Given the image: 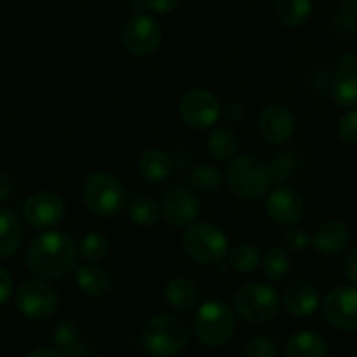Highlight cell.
<instances>
[{"label": "cell", "instance_id": "obj_35", "mask_svg": "<svg viewBox=\"0 0 357 357\" xmlns=\"http://www.w3.org/2000/svg\"><path fill=\"white\" fill-rule=\"evenodd\" d=\"M284 249L287 252H303L305 249H308V245L312 243V238L308 236V233L305 229L293 228L289 231L284 233L282 236Z\"/></svg>", "mask_w": 357, "mask_h": 357}, {"label": "cell", "instance_id": "obj_5", "mask_svg": "<svg viewBox=\"0 0 357 357\" xmlns=\"http://www.w3.org/2000/svg\"><path fill=\"white\" fill-rule=\"evenodd\" d=\"M226 183L236 197L243 200H257L272 186L268 167L250 154H242L229 161L226 168Z\"/></svg>", "mask_w": 357, "mask_h": 357}, {"label": "cell", "instance_id": "obj_8", "mask_svg": "<svg viewBox=\"0 0 357 357\" xmlns=\"http://www.w3.org/2000/svg\"><path fill=\"white\" fill-rule=\"evenodd\" d=\"M20 314L32 321H46L56 312L58 294L44 280H26L18 287L15 296Z\"/></svg>", "mask_w": 357, "mask_h": 357}, {"label": "cell", "instance_id": "obj_20", "mask_svg": "<svg viewBox=\"0 0 357 357\" xmlns=\"http://www.w3.org/2000/svg\"><path fill=\"white\" fill-rule=\"evenodd\" d=\"M163 296L168 307L174 308L175 312H190L193 310L198 300L197 284L184 275L174 277L165 286Z\"/></svg>", "mask_w": 357, "mask_h": 357}, {"label": "cell", "instance_id": "obj_22", "mask_svg": "<svg viewBox=\"0 0 357 357\" xmlns=\"http://www.w3.org/2000/svg\"><path fill=\"white\" fill-rule=\"evenodd\" d=\"M51 342L58 352L65 357H84L88 354V347L82 340L77 326L70 321H61L54 326L51 333Z\"/></svg>", "mask_w": 357, "mask_h": 357}, {"label": "cell", "instance_id": "obj_7", "mask_svg": "<svg viewBox=\"0 0 357 357\" xmlns=\"http://www.w3.org/2000/svg\"><path fill=\"white\" fill-rule=\"evenodd\" d=\"M183 249L200 264H218L228 254L225 231L211 222H193L183 235Z\"/></svg>", "mask_w": 357, "mask_h": 357}, {"label": "cell", "instance_id": "obj_19", "mask_svg": "<svg viewBox=\"0 0 357 357\" xmlns=\"http://www.w3.org/2000/svg\"><path fill=\"white\" fill-rule=\"evenodd\" d=\"M75 284L82 293L89 294L93 298H102L111 293L112 280L107 270L95 263L82 264L75 270Z\"/></svg>", "mask_w": 357, "mask_h": 357}, {"label": "cell", "instance_id": "obj_37", "mask_svg": "<svg viewBox=\"0 0 357 357\" xmlns=\"http://www.w3.org/2000/svg\"><path fill=\"white\" fill-rule=\"evenodd\" d=\"M15 293V280L4 266H0V305L8 303Z\"/></svg>", "mask_w": 357, "mask_h": 357}, {"label": "cell", "instance_id": "obj_25", "mask_svg": "<svg viewBox=\"0 0 357 357\" xmlns=\"http://www.w3.org/2000/svg\"><path fill=\"white\" fill-rule=\"evenodd\" d=\"M172 168H174V161L161 149H147L139 160L140 174L151 183H161L172 174Z\"/></svg>", "mask_w": 357, "mask_h": 357}, {"label": "cell", "instance_id": "obj_40", "mask_svg": "<svg viewBox=\"0 0 357 357\" xmlns=\"http://www.w3.org/2000/svg\"><path fill=\"white\" fill-rule=\"evenodd\" d=\"M15 191V184H13L11 175L6 172H0V202L8 200Z\"/></svg>", "mask_w": 357, "mask_h": 357}, {"label": "cell", "instance_id": "obj_2", "mask_svg": "<svg viewBox=\"0 0 357 357\" xmlns=\"http://www.w3.org/2000/svg\"><path fill=\"white\" fill-rule=\"evenodd\" d=\"M142 347L153 357H172L183 352L191 340V329L177 315L161 314L151 317L140 333Z\"/></svg>", "mask_w": 357, "mask_h": 357}, {"label": "cell", "instance_id": "obj_43", "mask_svg": "<svg viewBox=\"0 0 357 357\" xmlns=\"http://www.w3.org/2000/svg\"><path fill=\"white\" fill-rule=\"evenodd\" d=\"M342 4H350V2H357V0H338Z\"/></svg>", "mask_w": 357, "mask_h": 357}, {"label": "cell", "instance_id": "obj_42", "mask_svg": "<svg viewBox=\"0 0 357 357\" xmlns=\"http://www.w3.org/2000/svg\"><path fill=\"white\" fill-rule=\"evenodd\" d=\"M25 357H65L63 354L58 352L56 349H36L26 354Z\"/></svg>", "mask_w": 357, "mask_h": 357}, {"label": "cell", "instance_id": "obj_1", "mask_svg": "<svg viewBox=\"0 0 357 357\" xmlns=\"http://www.w3.org/2000/svg\"><path fill=\"white\" fill-rule=\"evenodd\" d=\"M79 256L74 238L61 231H44L30 240L25 263L30 273L43 280L61 279L67 275Z\"/></svg>", "mask_w": 357, "mask_h": 357}, {"label": "cell", "instance_id": "obj_15", "mask_svg": "<svg viewBox=\"0 0 357 357\" xmlns=\"http://www.w3.org/2000/svg\"><path fill=\"white\" fill-rule=\"evenodd\" d=\"M266 212L277 225H296L305 215V202L293 188H275L266 198Z\"/></svg>", "mask_w": 357, "mask_h": 357}, {"label": "cell", "instance_id": "obj_30", "mask_svg": "<svg viewBox=\"0 0 357 357\" xmlns=\"http://www.w3.org/2000/svg\"><path fill=\"white\" fill-rule=\"evenodd\" d=\"M261 264V252L250 243H240L229 252V266L238 273H252Z\"/></svg>", "mask_w": 357, "mask_h": 357}, {"label": "cell", "instance_id": "obj_10", "mask_svg": "<svg viewBox=\"0 0 357 357\" xmlns=\"http://www.w3.org/2000/svg\"><path fill=\"white\" fill-rule=\"evenodd\" d=\"M163 32L153 16L135 15L126 22L121 30L123 46L133 56H151L160 47Z\"/></svg>", "mask_w": 357, "mask_h": 357}, {"label": "cell", "instance_id": "obj_9", "mask_svg": "<svg viewBox=\"0 0 357 357\" xmlns=\"http://www.w3.org/2000/svg\"><path fill=\"white\" fill-rule=\"evenodd\" d=\"M178 114L190 128L207 130L218 123L221 104L208 89H190L178 102Z\"/></svg>", "mask_w": 357, "mask_h": 357}, {"label": "cell", "instance_id": "obj_38", "mask_svg": "<svg viewBox=\"0 0 357 357\" xmlns=\"http://www.w3.org/2000/svg\"><path fill=\"white\" fill-rule=\"evenodd\" d=\"M146 2L147 8L156 15H168L181 4V0H146Z\"/></svg>", "mask_w": 357, "mask_h": 357}, {"label": "cell", "instance_id": "obj_34", "mask_svg": "<svg viewBox=\"0 0 357 357\" xmlns=\"http://www.w3.org/2000/svg\"><path fill=\"white\" fill-rule=\"evenodd\" d=\"M243 357H277V345L270 336H254L245 345Z\"/></svg>", "mask_w": 357, "mask_h": 357}, {"label": "cell", "instance_id": "obj_16", "mask_svg": "<svg viewBox=\"0 0 357 357\" xmlns=\"http://www.w3.org/2000/svg\"><path fill=\"white\" fill-rule=\"evenodd\" d=\"M331 95L338 107H357V54L349 53L338 61Z\"/></svg>", "mask_w": 357, "mask_h": 357}, {"label": "cell", "instance_id": "obj_39", "mask_svg": "<svg viewBox=\"0 0 357 357\" xmlns=\"http://www.w3.org/2000/svg\"><path fill=\"white\" fill-rule=\"evenodd\" d=\"M345 275L347 279L357 286V249L350 250L345 259Z\"/></svg>", "mask_w": 357, "mask_h": 357}, {"label": "cell", "instance_id": "obj_14", "mask_svg": "<svg viewBox=\"0 0 357 357\" xmlns=\"http://www.w3.org/2000/svg\"><path fill=\"white\" fill-rule=\"evenodd\" d=\"M257 130L261 137L270 144H286L296 130L293 112L284 105L272 104L261 111L257 118Z\"/></svg>", "mask_w": 357, "mask_h": 357}, {"label": "cell", "instance_id": "obj_21", "mask_svg": "<svg viewBox=\"0 0 357 357\" xmlns=\"http://www.w3.org/2000/svg\"><path fill=\"white\" fill-rule=\"evenodd\" d=\"M25 229L18 215L8 208H0V259L15 256L23 243Z\"/></svg>", "mask_w": 357, "mask_h": 357}, {"label": "cell", "instance_id": "obj_27", "mask_svg": "<svg viewBox=\"0 0 357 357\" xmlns=\"http://www.w3.org/2000/svg\"><path fill=\"white\" fill-rule=\"evenodd\" d=\"M128 215L135 225L139 226H154L161 219L160 205L149 197H135L128 202Z\"/></svg>", "mask_w": 357, "mask_h": 357}, {"label": "cell", "instance_id": "obj_17", "mask_svg": "<svg viewBox=\"0 0 357 357\" xmlns=\"http://www.w3.org/2000/svg\"><path fill=\"white\" fill-rule=\"evenodd\" d=\"M350 242V229L347 228L345 222L338 219H329L324 221L314 233L312 245L317 252L324 256H338L349 247Z\"/></svg>", "mask_w": 357, "mask_h": 357}, {"label": "cell", "instance_id": "obj_36", "mask_svg": "<svg viewBox=\"0 0 357 357\" xmlns=\"http://www.w3.org/2000/svg\"><path fill=\"white\" fill-rule=\"evenodd\" d=\"M338 137L347 144H357V109H350L340 118Z\"/></svg>", "mask_w": 357, "mask_h": 357}, {"label": "cell", "instance_id": "obj_11", "mask_svg": "<svg viewBox=\"0 0 357 357\" xmlns=\"http://www.w3.org/2000/svg\"><path fill=\"white\" fill-rule=\"evenodd\" d=\"M322 317L340 331H357V287H336L322 303Z\"/></svg>", "mask_w": 357, "mask_h": 357}, {"label": "cell", "instance_id": "obj_24", "mask_svg": "<svg viewBox=\"0 0 357 357\" xmlns=\"http://www.w3.org/2000/svg\"><path fill=\"white\" fill-rule=\"evenodd\" d=\"M275 18L287 29H296L307 23L312 15V0H275Z\"/></svg>", "mask_w": 357, "mask_h": 357}, {"label": "cell", "instance_id": "obj_41", "mask_svg": "<svg viewBox=\"0 0 357 357\" xmlns=\"http://www.w3.org/2000/svg\"><path fill=\"white\" fill-rule=\"evenodd\" d=\"M222 114H225V118L228 119V121H240V119L243 118L242 104H238V102H229V104H226L225 109H222Z\"/></svg>", "mask_w": 357, "mask_h": 357}, {"label": "cell", "instance_id": "obj_18", "mask_svg": "<svg viewBox=\"0 0 357 357\" xmlns=\"http://www.w3.org/2000/svg\"><path fill=\"white\" fill-rule=\"evenodd\" d=\"M282 303L287 314L294 315V317H307L317 310L319 293L314 284L298 280L284 291Z\"/></svg>", "mask_w": 357, "mask_h": 357}, {"label": "cell", "instance_id": "obj_4", "mask_svg": "<svg viewBox=\"0 0 357 357\" xmlns=\"http://www.w3.org/2000/svg\"><path fill=\"white\" fill-rule=\"evenodd\" d=\"M235 329V314L225 301H205L195 314L193 331L205 347H222L231 340Z\"/></svg>", "mask_w": 357, "mask_h": 357}, {"label": "cell", "instance_id": "obj_31", "mask_svg": "<svg viewBox=\"0 0 357 357\" xmlns=\"http://www.w3.org/2000/svg\"><path fill=\"white\" fill-rule=\"evenodd\" d=\"M111 250V243L109 238L102 233H88L84 238L81 240V245H79V254L84 261L88 263H98V261L105 259Z\"/></svg>", "mask_w": 357, "mask_h": 357}, {"label": "cell", "instance_id": "obj_6", "mask_svg": "<svg viewBox=\"0 0 357 357\" xmlns=\"http://www.w3.org/2000/svg\"><path fill=\"white\" fill-rule=\"evenodd\" d=\"M235 312L250 324H264L275 319L280 308V296L272 286L250 282L240 287L233 296Z\"/></svg>", "mask_w": 357, "mask_h": 357}, {"label": "cell", "instance_id": "obj_29", "mask_svg": "<svg viewBox=\"0 0 357 357\" xmlns=\"http://www.w3.org/2000/svg\"><path fill=\"white\" fill-rule=\"evenodd\" d=\"M190 183L202 193H215L222 184V174L214 165L200 163L191 170Z\"/></svg>", "mask_w": 357, "mask_h": 357}, {"label": "cell", "instance_id": "obj_28", "mask_svg": "<svg viewBox=\"0 0 357 357\" xmlns=\"http://www.w3.org/2000/svg\"><path fill=\"white\" fill-rule=\"evenodd\" d=\"M263 270L272 282L286 279L293 270V261H291L289 252L286 249H277V247L266 250L263 257Z\"/></svg>", "mask_w": 357, "mask_h": 357}, {"label": "cell", "instance_id": "obj_13", "mask_svg": "<svg viewBox=\"0 0 357 357\" xmlns=\"http://www.w3.org/2000/svg\"><path fill=\"white\" fill-rule=\"evenodd\" d=\"M161 211L168 225L174 228H186L193 225V221H197L202 205L193 191L188 188H174L165 197Z\"/></svg>", "mask_w": 357, "mask_h": 357}, {"label": "cell", "instance_id": "obj_3", "mask_svg": "<svg viewBox=\"0 0 357 357\" xmlns=\"http://www.w3.org/2000/svg\"><path fill=\"white\" fill-rule=\"evenodd\" d=\"M86 205L98 218H114L128 207V195L118 177L107 172H95L84 183Z\"/></svg>", "mask_w": 357, "mask_h": 357}, {"label": "cell", "instance_id": "obj_23", "mask_svg": "<svg viewBox=\"0 0 357 357\" xmlns=\"http://www.w3.org/2000/svg\"><path fill=\"white\" fill-rule=\"evenodd\" d=\"M286 357H326L328 343L315 331H298L286 342Z\"/></svg>", "mask_w": 357, "mask_h": 357}, {"label": "cell", "instance_id": "obj_12", "mask_svg": "<svg viewBox=\"0 0 357 357\" xmlns=\"http://www.w3.org/2000/svg\"><path fill=\"white\" fill-rule=\"evenodd\" d=\"M23 218L33 228H53L65 218V204L50 191L36 193L23 204Z\"/></svg>", "mask_w": 357, "mask_h": 357}, {"label": "cell", "instance_id": "obj_33", "mask_svg": "<svg viewBox=\"0 0 357 357\" xmlns=\"http://www.w3.org/2000/svg\"><path fill=\"white\" fill-rule=\"evenodd\" d=\"M333 25L340 33H352L357 30V2L343 4L333 18Z\"/></svg>", "mask_w": 357, "mask_h": 357}, {"label": "cell", "instance_id": "obj_32", "mask_svg": "<svg viewBox=\"0 0 357 357\" xmlns=\"http://www.w3.org/2000/svg\"><path fill=\"white\" fill-rule=\"evenodd\" d=\"M298 156L293 151H284L279 156L273 158V161L268 165V175H270V183L282 184L287 178L294 174L298 168Z\"/></svg>", "mask_w": 357, "mask_h": 357}, {"label": "cell", "instance_id": "obj_26", "mask_svg": "<svg viewBox=\"0 0 357 357\" xmlns=\"http://www.w3.org/2000/svg\"><path fill=\"white\" fill-rule=\"evenodd\" d=\"M207 149L212 158L219 161H228L235 158L238 151V137L228 126H218L207 139Z\"/></svg>", "mask_w": 357, "mask_h": 357}]
</instances>
